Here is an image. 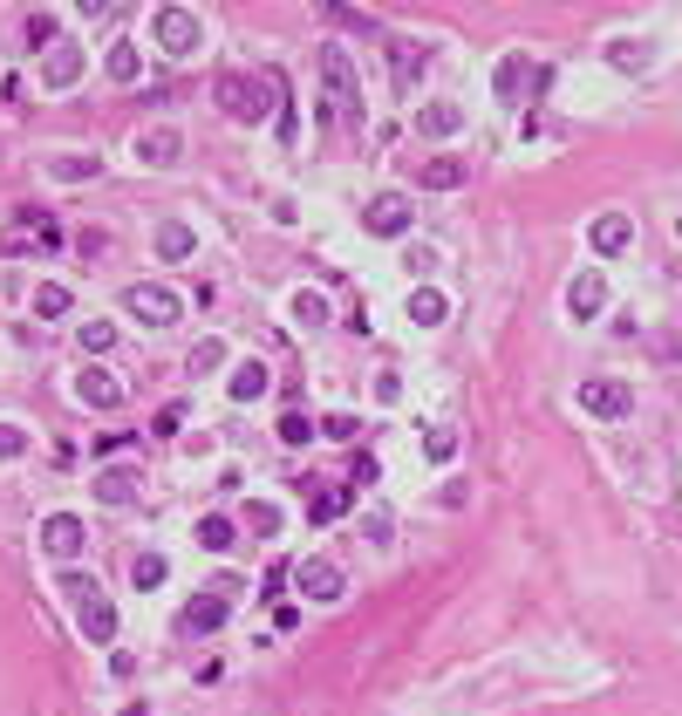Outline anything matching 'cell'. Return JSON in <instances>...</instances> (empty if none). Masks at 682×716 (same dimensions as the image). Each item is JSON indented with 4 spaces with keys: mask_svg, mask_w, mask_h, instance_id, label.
<instances>
[{
    "mask_svg": "<svg viewBox=\"0 0 682 716\" xmlns=\"http://www.w3.org/2000/svg\"><path fill=\"white\" fill-rule=\"evenodd\" d=\"M123 314H137L144 328H171V321H178V294L157 287V280H137V287L123 294Z\"/></svg>",
    "mask_w": 682,
    "mask_h": 716,
    "instance_id": "obj_6",
    "label": "cell"
},
{
    "mask_svg": "<svg viewBox=\"0 0 682 716\" xmlns=\"http://www.w3.org/2000/svg\"><path fill=\"white\" fill-rule=\"evenodd\" d=\"M423 62H430L423 48H403V41H396V89H410V82L423 76Z\"/></svg>",
    "mask_w": 682,
    "mask_h": 716,
    "instance_id": "obj_27",
    "label": "cell"
},
{
    "mask_svg": "<svg viewBox=\"0 0 682 716\" xmlns=\"http://www.w3.org/2000/svg\"><path fill=\"white\" fill-rule=\"evenodd\" d=\"M191 253H198V232L185 219H164L157 226V260H191Z\"/></svg>",
    "mask_w": 682,
    "mask_h": 716,
    "instance_id": "obj_18",
    "label": "cell"
},
{
    "mask_svg": "<svg viewBox=\"0 0 682 716\" xmlns=\"http://www.w3.org/2000/svg\"><path fill=\"white\" fill-rule=\"evenodd\" d=\"M321 110H328V123L335 130H362V82H355V62H348V48L341 41H328L321 48Z\"/></svg>",
    "mask_w": 682,
    "mask_h": 716,
    "instance_id": "obj_1",
    "label": "cell"
},
{
    "mask_svg": "<svg viewBox=\"0 0 682 716\" xmlns=\"http://www.w3.org/2000/svg\"><path fill=\"white\" fill-rule=\"evenodd\" d=\"M526 82H539V69H532L526 55H505V62H498V76H492L498 103H519V89H526Z\"/></svg>",
    "mask_w": 682,
    "mask_h": 716,
    "instance_id": "obj_15",
    "label": "cell"
},
{
    "mask_svg": "<svg viewBox=\"0 0 682 716\" xmlns=\"http://www.w3.org/2000/svg\"><path fill=\"white\" fill-rule=\"evenodd\" d=\"M219 362H226V341H198L191 348V369H219Z\"/></svg>",
    "mask_w": 682,
    "mask_h": 716,
    "instance_id": "obj_33",
    "label": "cell"
},
{
    "mask_svg": "<svg viewBox=\"0 0 682 716\" xmlns=\"http://www.w3.org/2000/svg\"><path fill=\"white\" fill-rule=\"evenodd\" d=\"M601 307H607V280L594 273V266L573 273V280H567V314H573V321H594Z\"/></svg>",
    "mask_w": 682,
    "mask_h": 716,
    "instance_id": "obj_10",
    "label": "cell"
},
{
    "mask_svg": "<svg viewBox=\"0 0 682 716\" xmlns=\"http://www.w3.org/2000/svg\"><path fill=\"white\" fill-rule=\"evenodd\" d=\"M62 587H69V607H76L82 635H89V641H116V607H110V594H103L89 573H62Z\"/></svg>",
    "mask_w": 682,
    "mask_h": 716,
    "instance_id": "obj_3",
    "label": "cell"
},
{
    "mask_svg": "<svg viewBox=\"0 0 682 716\" xmlns=\"http://www.w3.org/2000/svg\"><path fill=\"white\" fill-rule=\"evenodd\" d=\"M28 451V430H14V423H0V457H21Z\"/></svg>",
    "mask_w": 682,
    "mask_h": 716,
    "instance_id": "obj_36",
    "label": "cell"
},
{
    "mask_svg": "<svg viewBox=\"0 0 682 716\" xmlns=\"http://www.w3.org/2000/svg\"><path fill=\"white\" fill-rule=\"evenodd\" d=\"M464 178H471V164H464V157H430V164L417 171V185H423V191H457Z\"/></svg>",
    "mask_w": 682,
    "mask_h": 716,
    "instance_id": "obj_16",
    "label": "cell"
},
{
    "mask_svg": "<svg viewBox=\"0 0 682 716\" xmlns=\"http://www.w3.org/2000/svg\"><path fill=\"white\" fill-rule=\"evenodd\" d=\"M232 587H239V580H212L205 594H191L185 614H178V621H185V635H212V628H226V614H232Z\"/></svg>",
    "mask_w": 682,
    "mask_h": 716,
    "instance_id": "obj_4",
    "label": "cell"
},
{
    "mask_svg": "<svg viewBox=\"0 0 682 716\" xmlns=\"http://www.w3.org/2000/svg\"><path fill=\"white\" fill-rule=\"evenodd\" d=\"M76 76H82V48H76V41H55L48 62H41V82H48V89H69Z\"/></svg>",
    "mask_w": 682,
    "mask_h": 716,
    "instance_id": "obj_13",
    "label": "cell"
},
{
    "mask_svg": "<svg viewBox=\"0 0 682 716\" xmlns=\"http://www.w3.org/2000/svg\"><path fill=\"white\" fill-rule=\"evenodd\" d=\"M307 437H314V423H307L301 410H287V416H280V444H307Z\"/></svg>",
    "mask_w": 682,
    "mask_h": 716,
    "instance_id": "obj_30",
    "label": "cell"
},
{
    "mask_svg": "<svg viewBox=\"0 0 682 716\" xmlns=\"http://www.w3.org/2000/svg\"><path fill=\"white\" fill-rule=\"evenodd\" d=\"M151 430H157V437H178V430H185V410H178V403H171V410H157Z\"/></svg>",
    "mask_w": 682,
    "mask_h": 716,
    "instance_id": "obj_37",
    "label": "cell"
},
{
    "mask_svg": "<svg viewBox=\"0 0 682 716\" xmlns=\"http://www.w3.org/2000/svg\"><path fill=\"white\" fill-rule=\"evenodd\" d=\"M246 519H253V532H260V539H273V532H280V505H253Z\"/></svg>",
    "mask_w": 682,
    "mask_h": 716,
    "instance_id": "obj_34",
    "label": "cell"
},
{
    "mask_svg": "<svg viewBox=\"0 0 682 716\" xmlns=\"http://www.w3.org/2000/svg\"><path fill=\"white\" fill-rule=\"evenodd\" d=\"M130 580H137V587H157V580H164V553H137V560H130Z\"/></svg>",
    "mask_w": 682,
    "mask_h": 716,
    "instance_id": "obj_28",
    "label": "cell"
},
{
    "mask_svg": "<svg viewBox=\"0 0 682 716\" xmlns=\"http://www.w3.org/2000/svg\"><path fill=\"white\" fill-rule=\"evenodd\" d=\"M294 321H301V328H321V321H328L321 294H294Z\"/></svg>",
    "mask_w": 682,
    "mask_h": 716,
    "instance_id": "obj_29",
    "label": "cell"
},
{
    "mask_svg": "<svg viewBox=\"0 0 682 716\" xmlns=\"http://www.w3.org/2000/svg\"><path fill=\"white\" fill-rule=\"evenodd\" d=\"M76 396L89 403V410H116V403H123V382L103 376V369H82V376H76Z\"/></svg>",
    "mask_w": 682,
    "mask_h": 716,
    "instance_id": "obj_14",
    "label": "cell"
},
{
    "mask_svg": "<svg viewBox=\"0 0 682 716\" xmlns=\"http://www.w3.org/2000/svg\"><path fill=\"white\" fill-rule=\"evenodd\" d=\"M280 89H287L280 76H219V110H226L232 123H260Z\"/></svg>",
    "mask_w": 682,
    "mask_h": 716,
    "instance_id": "obj_2",
    "label": "cell"
},
{
    "mask_svg": "<svg viewBox=\"0 0 682 716\" xmlns=\"http://www.w3.org/2000/svg\"><path fill=\"white\" fill-rule=\"evenodd\" d=\"M294 580H301L307 601H341V566L335 560H301V566H294Z\"/></svg>",
    "mask_w": 682,
    "mask_h": 716,
    "instance_id": "obj_11",
    "label": "cell"
},
{
    "mask_svg": "<svg viewBox=\"0 0 682 716\" xmlns=\"http://www.w3.org/2000/svg\"><path fill=\"white\" fill-rule=\"evenodd\" d=\"M151 35H157L164 55H191V48L205 41V28H198V14H191V7H157V14H151Z\"/></svg>",
    "mask_w": 682,
    "mask_h": 716,
    "instance_id": "obj_5",
    "label": "cell"
},
{
    "mask_svg": "<svg viewBox=\"0 0 682 716\" xmlns=\"http://www.w3.org/2000/svg\"><path fill=\"white\" fill-rule=\"evenodd\" d=\"M103 69H110V82H137V76H144V55H137V41H116Z\"/></svg>",
    "mask_w": 682,
    "mask_h": 716,
    "instance_id": "obj_23",
    "label": "cell"
},
{
    "mask_svg": "<svg viewBox=\"0 0 682 716\" xmlns=\"http://www.w3.org/2000/svg\"><path fill=\"white\" fill-rule=\"evenodd\" d=\"M341 512H348V491H341V485H328V491L307 498V519H314V526H335Z\"/></svg>",
    "mask_w": 682,
    "mask_h": 716,
    "instance_id": "obj_22",
    "label": "cell"
},
{
    "mask_svg": "<svg viewBox=\"0 0 682 716\" xmlns=\"http://www.w3.org/2000/svg\"><path fill=\"white\" fill-rule=\"evenodd\" d=\"M676 232H682V219H676Z\"/></svg>",
    "mask_w": 682,
    "mask_h": 716,
    "instance_id": "obj_39",
    "label": "cell"
},
{
    "mask_svg": "<svg viewBox=\"0 0 682 716\" xmlns=\"http://www.w3.org/2000/svg\"><path fill=\"white\" fill-rule=\"evenodd\" d=\"M464 130V110L457 103H423L417 110V137H457Z\"/></svg>",
    "mask_w": 682,
    "mask_h": 716,
    "instance_id": "obj_17",
    "label": "cell"
},
{
    "mask_svg": "<svg viewBox=\"0 0 682 716\" xmlns=\"http://www.w3.org/2000/svg\"><path fill=\"white\" fill-rule=\"evenodd\" d=\"M444 314H451V301H444L437 287H417V294H410V321H417V328H444Z\"/></svg>",
    "mask_w": 682,
    "mask_h": 716,
    "instance_id": "obj_19",
    "label": "cell"
},
{
    "mask_svg": "<svg viewBox=\"0 0 682 716\" xmlns=\"http://www.w3.org/2000/svg\"><path fill=\"white\" fill-rule=\"evenodd\" d=\"M82 539H89V532H82L76 512H48V519H41V546H48L55 560H76V553H82Z\"/></svg>",
    "mask_w": 682,
    "mask_h": 716,
    "instance_id": "obj_9",
    "label": "cell"
},
{
    "mask_svg": "<svg viewBox=\"0 0 682 716\" xmlns=\"http://www.w3.org/2000/svg\"><path fill=\"white\" fill-rule=\"evenodd\" d=\"M35 314H41V321H55V314H69V287H55V280H41V287H35Z\"/></svg>",
    "mask_w": 682,
    "mask_h": 716,
    "instance_id": "obj_26",
    "label": "cell"
},
{
    "mask_svg": "<svg viewBox=\"0 0 682 716\" xmlns=\"http://www.w3.org/2000/svg\"><path fill=\"white\" fill-rule=\"evenodd\" d=\"M587 239H594V253H601V260H607V253H628V246H635V219H628V212H601Z\"/></svg>",
    "mask_w": 682,
    "mask_h": 716,
    "instance_id": "obj_12",
    "label": "cell"
},
{
    "mask_svg": "<svg viewBox=\"0 0 682 716\" xmlns=\"http://www.w3.org/2000/svg\"><path fill=\"white\" fill-rule=\"evenodd\" d=\"M410 219H417V205H410V198H396V191H382V198H369V205H362V226L376 232V239H403V232H410Z\"/></svg>",
    "mask_w": 682,
    "mask_h": 716,
    "instance_id": "obj_8",
    "label": "cell"
},
{
    "mask_svg": "<svg viewBox=\"0 0 682 716\" xmlns=\"http://www.w3.org/2000/svg\"><path fill=\"white\" fill-rule=\"evenodd\" d=\"M662 355H676V362H682V335H669V341H662Z\"/></svg>",
    "mask_w": 682,
    "mask_h": 716,
    "instance_id": "obj_38",
    "label": "cell"
},
{
    "mask_svg": "<svg viewBox=\"0 0 682 716\" xmlns=\"http://www.w3.org/2000/svg\"><path fill=\"white\" fill-rule=\"evenodd\" d=\"M232 539H239V532H232L226 512H205V519H198V546H205V553H226Z\"/></svg>",
    "mask_w": 682,
    "mask_h": 716,
    "instance_id": "obj_24",
    "label": "cell"
},
{
    "mask_svg": "<svg viewBox=\"0 0 682 716\" xmlns=\"http://www.w3.org/2000/svg\"><path fill=\"white\" fill-rule=\"evenodd\" d=\"M96 498H103V505H130V498H137L130 471H103V478H96Z\"/></svg>",
    "mask_w": 682,
    "mask_h": 716,
    "instance_id": "obj_25",
    "label": "cell"
},
{
    "mask_svg": "<svg viewBox=\"0 0 682 716\" xmlns=\"http://www.w3.org/2000/svg\"><path fill=\"white\" fill-rule=\"evenodd\" d=\"M110 341H116V328H110V321H89V328H82V355H103Z\"/></svg>",
    "mask_w": 682,
    "mask_h": 716,
    "instance_id": "obj_32",
    "label": "cell"
},
{
    "mask_svg": "<svg viewBox=\"0 0 682 716\" xmlns=\"http://www.w3.org/2000/svg\"><path fill=\"white\" fill-rule=\"evenodd\" d=\"M178 151H185V144H178V130H151V137L137 144V157L157 164V171H164V164H178Z\"/></svg>",
    "mask_w": 682,
    "mask_h": 716,
    "instance_id": "obj_20",
    "label": "cell"
},
{
    "mask_svg": "<svg viewBox=\"0 0 682 716\" xmlns=\"http://www.w3.org/2000/svg\"><path fill=\"white\" fill-rule=\"evenodd\" d=\"M423 451H430V464H451V451H457V430H430V437H423Z\"/></svg>",
    "mask_w": 682,
    "mask_h": 716,
    "instance_id": "obj_31",
    "label": "cell"
},
{
    "mask_svg": "<svg viewBox=\"0 0 682 716\" xmlns=\"http://www.w3.org/2000/svg\"><path fill=\"white\" fill-rule=\"evenodd\" d=\"M580 410L601 416V423H621V416L635 410V389L614 382V376H594V382H580Z\"/></svg>",
    "mask_w": 682,
    "mask_h": 716,
    "instance_id": "obj_7",
    "label": "cell"
},
{
    "mask_svg": "<svg viewBox=\"0 0 682 716\" xmlns=\"http://www.w3.org/2000/svg\"><path fill=\"white\" fill-rule=\"evenodd\" d=\"M266 362H239V369H232V403H253V396H266Z\"/></svg>",
    "mask_w": 682,
    "mask_h": 716,
    "instance_id": "obj_21",
    "label": "cell"
},
{
    "mask_svg": "<svg viewBox=\"0 0 682 716\" xmlns=\"http://www.w3.org/2000/svg\"><path fill=\"white\" fill-rule=\"evenodd\" d=\"M28 41H35V48H41V41H55V14H48V7L28 14Z\"/></svg>",
    "mask_w": 682,
    "mask_h": 716,
    "instance_id": "obj_35",
    "label": "cell"
}]
</instances>
